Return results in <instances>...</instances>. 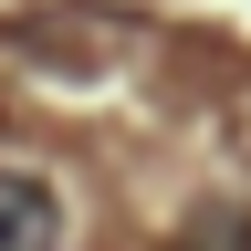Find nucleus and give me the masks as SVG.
I'll use <instances>...</instances> for the list:
<instances>
[{"mask_svg": "<svg viewBox=\"0 0 251 251\" xmlns=\"http://www.w3.org/2000/svg\"><path fill=\"white\" fill-rule=\"evenodd\" d=\"M52 230H63V199L42 178L0 168V251H52Z\"/></svg>", "mask_w": 251, "mask_h": 251, "instance_id": "nucleus-1", "label": "nucleus"}]
</instances>
